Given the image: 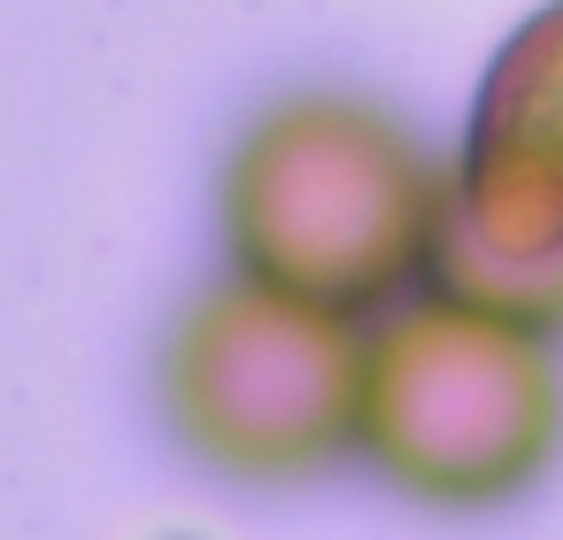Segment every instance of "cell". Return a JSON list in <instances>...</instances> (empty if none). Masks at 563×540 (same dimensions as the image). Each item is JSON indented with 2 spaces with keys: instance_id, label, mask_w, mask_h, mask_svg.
<instances>
[{
  "instance_id": "1",
  "label": "cell",
  "mask_w": 563,
  "mask_h": 540,
  "mask_svg": "<svg viewBox=\"0 0 563 540\" xmlns=\"http://www.w3.org/2000/svg\"><path fill=\"white\" fill-rule=\"evenodd\" d=\"M548 371L540 355L486 317H424L394 340L378 425L409 478L432 486H501L548 440Z\"/></svg>"
},
{
  "instance_id": "2",
  "label": "cell",
  "mask_w": 563,
  "mask_h": 540,
  "mask_svg": "<svg viewBox=\"0 0 563 540\" xmlns=\"http://www.w3.org/2000/svg\"><path fill=\"white\" fill-rule=\"evenodd\" d=\"M463 247L478 271L563 263V0L486 70L463 140Z\"/></svg>"
}]
</instances>
